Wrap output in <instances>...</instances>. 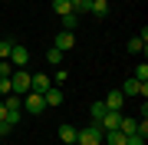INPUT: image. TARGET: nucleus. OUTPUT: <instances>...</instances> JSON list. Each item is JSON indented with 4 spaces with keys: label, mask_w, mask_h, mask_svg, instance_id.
I'll use <instances>...</instances> for the list:
<instances>
[{
    "label": "nucleus",
    "mask_w": 148,
    "mask_h": 145,
    "mask_svg": "<svg viewBox=\"0 0 148 145\" xmlns=\"http://www.w3.org/2000/svg\"><path fill=\"white\" fill-rule=\"evenodd\" d=\"M102 132L99 125H86V129H76V145H102Z\"/></svg>",
    "instance_id": "f257e3e1"
},
{
    "label": "nucleus",
    "mask_w": 148,
    "mask_h": 145,
    "mask_svg": "<svg viewBox=\"0 0 148 145\" xmlns=\"http://www.w3.org/2000/svg\"><path fill=\"white\" fill-rule=\"evenodd\" d=\"M23 112H30V115H43L46 112V99H43V92H27L23 96Z\"/></svg>",
    "instance_id": "f03ea898"
},
{
    "label": "nucleus",
    "mask_w": 148,
    "mask_h": 145,
    "mask_svg": "<svg viewBox=\"0 0 148 145\" xmlns=\"http://www.w3.org/2000/svg\"><path fill=\"white\" fill-rule=\"evenodd\" d=\"M10 92H16V96H27V92H30V73H27V69H13V76H10Z\"/></svg>",
    "instance_id": "7ed1b4c3"
},
{
    "label": "nucleus",
    "mask_w": 148,
    "mask_h": 145,
    "mask_svg": "<svg viewBox=\"0 0 148 145\" xmlns=\"http://www.w3.org/2000/svg\"><path fill=\"white\" fill-rule=\"evenodd\" d=\"M10 63L16 66V69H27V63H30V49L13 43V49H10Z\"/></svg>",
    "instance_id": "20e7f679"
},
{
    "label": "nucleus",
    "mask_w": 148,
    "mask_h": 145,
    "mask_svg": "<svg viewBox=\"0 0 148 145\" xmlns=\"http://www.w3.org/2000/svg\"><path fill=\"white\" fill-rule=\"evenodd\" d=\"M119 122H122V112H112V109H106L99 119V129L102 132H112V129H119Z\"/></svg>",
    "instance_id": "39448f33"
},
{
    "label": "nucleus",
    "mask_w": 148,
    "mask_h": 145,
    "mask_svg": "<svg viewBox=\"0 0 148 145\" xmlns=\"http://www.w3.org/2000/svg\"><path fill=\"white\" fill-rule=\"evenodd\" d=\"M49 86H53V79H49L46 73H30V89L33 92H46Z\"/></svg>",
    "instance_id": "423d86ee"
},
{
    "label": "nucleus",
    "mask_w": 148,
    "mask_h": 145,
    "mask_svg": "<svg viewBox=\"0 0 148 145\" xmlns=\"http://www.w3.org/2000/svg\"><path fill=\"white\" fill-rule=\"evenodd\" d=\"M53 46H56V49H63V53H66V49H73V46H76V33L59 30V33H56V40H53Z\"/></svg>",
    "instance_id": "0eeeda50"
},
{
    "label": "nucleus",
    "mask_w": 148,
    "mask_h": 145,
    "mask_svg": "<svg viewBox=\"0 0 148 145\" xmlns=\"http://www.w3.org/2000/svg\"><path fill=\"white\" fill-rule=\"evenodd\" d=\"M89 16L106 20V16H109V0H89Z\"/></svg>",
    "instance_id": "6e6552de"
},
{
    "label": "nucleus",
    "mask_w": 148,
    "mask_h": 145,
    "mask_svg": "<svg viewBox=\"0 0 148 145\" xmlns=\"http://www.w3.org/2000/svg\"><path fill=\"white\" fill-rule=\"evenodd\" d=\"M102 102H106V109H112V112H122V102H125V96H122L119 89H112Z\"/></svg>",
    "instance_id": "1a4fd4ad"
},
{
    "label": "nucleus",
    "mask_w": 148,
    "mask_h": 145,
    "mask_svg": "<svg viewBox=\"0 0 148 145\" xmlns=\"http://www.w3.org/2000/svg\"><path fill=\"white\" fill-rule=\"evenodd\" d=\"M43 99H46V109L49 106H63V89H59V86H49L46 92H43Z\"/></svg>",
    "instance_id": "9d476101"
},
{
    "label": "nucleus",
    "mask_w": 148,
    "mask_h": 145,
    "mask_svg": "<svg viewBox=\"0 0 148 145\" xmlns=\"http://www.w3.org/2000/svg\"><path fill=\"white\" fill-rule=\"evenodd\" d=\"M119 92H122V96H138V92H142V82L132 76V79H125V86H122Z\"/></svg>",
    "instance_id": "9b49d317"
},
{
    "label": "nucleus",
    "mask_w": 148,
    "mask_h": 145,
    "mask_svg": "<svg viewBox=\"0 0 148 145\" xmlns=\"http://www.w3.org/2000/svg\"><path fill=\"white\" fill-rule=\"evenodd\" d=\"M59 142L63 145H76V129L73 125H59Z\"/></svg>",
    "instance_id": "f8f14e48"
},
{
    "label": "nucleus",
    "mask_w": 148,
    "mask_h": 145,
    "mask_svg": "<svg viewBox=\"0 0 148 145\" xmlns=\"http://www.w3.org/2000/svg\"><path fill=\"white\" fill-rule=\"evenodd\" d=\"M125 49H128V53H135V56H138V53H145V49H148V43H145V40H138V36H132V40H128V46H125Z\"/></svg>",
    "instance_id": "ddd939ff"
},
{
    "label": "nucleus",
    "mask_w": 148,
    "mask_h": 145,
    "mask_svg": "<svg viewBox=\"0 0 148 145\" xmlns=\"http://www.w3.org/2000/svg\"><path fill=\"white\" fill-rule=\"evenodd\" d=\"M102 112H106V102H92V106H89V115H92V125H99V119H102Z\"/></svg>",
    "instance_id": "4468645a"
},
{
    "label": "nucleus",
    "mask_w": 148,
    "mask_h": 145,
    "mask_svg": "<svg viewBox=\"0 0 148 145\" xmlns=\"http://www.w3.org/2000/svg\"><path fill=\"white\" fill-rule=\"evenodd\" d=\"M46 63H49V66H59V63H63V49L49 46V49H46Z\"/></svg>",
    "instance_id": "2eb2a0df"
},
{
    "label": "nucleus",
    "mask_w": 148,
    "mask_h": 145,
    "mask_svg": "<svg viewBox=\"0 0 148 145\" xmlns=\"http://www.w3.org/2000/svg\"><path fill=\"white\" fill-rule=\"evenodd\" d=\"M53 10L59 16H69V13H73V3H69V0H53Z\"/></svg>",
    "instance_id": "dca6fc26"
},
{
    "label": "nucleus",
    "mask_w": 148,
    "mask_h": 145,
    "mask_svg": "<svg viewBox=\"0 0 148 145\" xmlns=\"http://www.w3.org/2000/svg\"><path fill=\"white\" fill-rule=\"evenodd\" d=\"M79 20H82V16H76V13H69V16H63V30H69V33H73L76 27H79Z\"/></svg>",
    "instance_id": "f3484780"
},
{
    "label": "nucleus",
    "mask_w": 148,
    "mask_h": 145,
    "mask_svg": "<svg viewBox=\"0 0 148 145\" xmlns=\"http://www.w3.org/2000/svg\"><path fill=\"white\" fill-rule=\"evenodd\" d=\"M135 79H138V82H148V63H145V59L135 66Z\"/></svg>",
    "instance_id": "a211bd4d"
},
{
    "label": "nucleus",
    "mask_w": 148,
    "mask_h": 145,
    "mask_svg": "<svg viewBox=\"0 0 148 145\" xmlns=\"http://www.w3.org/2000/svg\"><path fill=\"white\" fill-rule=\"evenodd\" d=\"M10 49H13L10 40H0V59H10Z\"/></svg>",
    "instance_id": "6ab92c4d"
},
{
    "label": "nucleus",
    "mask_w": 148,
    "mask_h": 145,
    "mask_svg": "<svg viewBox=\"0 0 148 145\" xmlns=\"http://www.w3.org/2000/svg\"><path fill=\"white\" fill-rule=\"evenodd\" d=\"M0 96H10V76H0Z\"/></svg>",
    "instance_id": "aec40b11"
},
{
    "label": "nucleus",
    "mask_w": 148,
    "mask_h": 145,
    "mask_svg": "<svg viewBox=\"0 0 148 145\" xmlns=\"http://www.w3.org/2000/svg\"><path fill=\"white\" fill-rule=\"evenodd\" d=\"M125 145H145V135H138V132H135V135H128Z\"/></svg>",
    "instance_id": "412c9836"
},
{
    "label": "nucleus",
    "mask_w": 148,
    "mask_h": 145,
    "mask_svg": "<svg viewBox=\"0 0 148 145\" xmlns=\"http://www.w3.org/2000/svg\"><path fill=\"white\" fill-rule=\"evenodd\" d=\"M0 76H13V69H10V59H0Z\"/></svg>",
    "instance_id": "4be33fe9"
},
{
    "label": "nucleus",
    "mask_w": 148,
    "mask_h": 145,
    "mask_svg": "<svg viewBox=\"0 0 148 145\" xmlns=\"http://www.w3.org/2000/svg\"><path fill=\"white\" fill-rule=\"evenodd\" d=\"M7 119V106H3V96H0V122Z\"/></svg>",
    "instance_id": "5701e85b"
}]
</instances>
